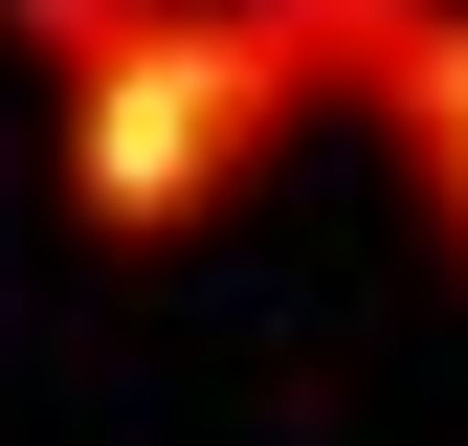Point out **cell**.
Masks as SVG:
<instances>
[{
	"label": "cell",
	"instance_id": "1",
	"mask_svg": "<svg viewBox=\"0 0 468 446\" xmlns=\"http://www.w3.org/2000/svg\"><path fill=\"white\" fill-rule=\"evenodd\" d=\"M0 23H23V68H45V156H68V223L112 268L201 246V223L268 179V134L313 112L290 45H268V0H0Z\"/></svg>",
	"mask_w": 468,
	"mask_h": 446
},
{
	"label": "cell",
	"instance_id": "2",
	"mask_svg": "<svg viewBox=\"0 0 468 446\" xmlns=\"http://www.w3.org/2000/svg\"><path fill=\"white\" fill-rule=\"evenodd\" d=\"M379 134H401V179H424V223H446V268H468V0H424V45H401Z\"/></svg>",
	"mask_w": 468,
	"mask_h": 446
},
{
	"label": "cell",
	"instance_id": "3",
	"mask_svg": "<svg viewBox=\"0 0 468 446\" xmlns=\"http://www.w3.org/2000/svg\"><path fill=\"white\" fill-rule=\"evenodd\" d=\"M268 45H290V90H313V112H379L401 45H424V0H268Z\"/></svg>",
	"mask_w": 468,
	"mask_h": 446
}]
</instances>
